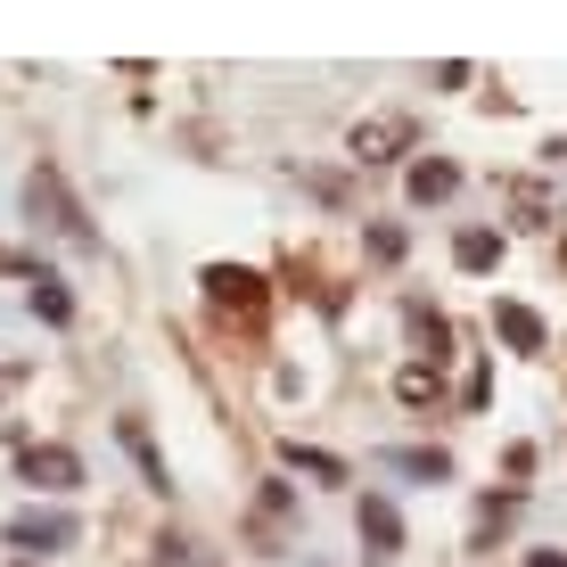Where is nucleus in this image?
I'll use <instances>...</instances> for the list:
<instances>
[{"label": "nucleus", "instance_id": "1", "mask_svg": "<svg viewBox=\"0 0 567 567\" xmlns=\"http://www.w3.org/2000/svg\"><path fill=\"white\" fill-rule=\"evenodd\" d=\"M25 214H33V223H50L66 247H100V239H91V223H83V206L66 198V173H58V165H33L25 173Z\"/></svg>", "mask_w": 567, "mask_h": 567}, {"label": "nucleus", "instance_id": "2", "mask_svg": "<svg viewBox=\"0 0 567 567\" xmlns=\"http://www.w3.org/2000/svg\"><path fill=\"white\" fill-rule=\"evenodd\" d=\"M206 297L223 305V312H247V321H256V312H264V271H247V264H214V271H206Z\"/></svg>", "mask_w": 567, "mask_h": 567}, {"label": "nucleus", "instance_id": "3", "mask_svg": "<svg viewBox=\"0 0 567 567\" xmlns=\"http://www.w3.org/2000/svg\"><path fill=\"white\" fill-rule=\"evenodd\" d=\"M412 148V115H362L354 124V156L362 165H386V156Z\"/></svg>", "mask_w": 567, "mask_h": 567}, {"label": "nucleus", "instance_id": "4", "mask_svg": "<svg viewBox=\"0 0 567 567\" xmlns=\"http://www.w3.org/2000/svg\"><path fill=\"white\" fill-rule=\"evenodd\" d=\"M354 526H362V551L370 559H395L403 551V518H395V502H386V494H362Z\"/></svg>", "mask_w": 567, "mask_h": 567}, {"label": "nucleus", "instance_id": "5", "mask_svg": "<svg viewBox=\"0 0 567 567\" xmlns=\"http://www.w3.org/2000/svg\"><path fill=\"white\" fill-rule=\"evenodd\" d=\"M9 543H17V551H66V543H74V518H66V511H17V518H9Z\"/></svg>", "mask_w": 567, "mask_h": 567}, {"label": "nucleus", "instance_id": "6", "mask_svg": "<svg viewBox=\"0 0 567 567\" xmlns=\"http://www.w3.org/2000/svg\"><path fill=\"white\" fill-rule=\"evenodd\" d=\"M25 477L42 485V494H66V485H83V461H74L66 444H33V453H25Z\"/></svg>", "mask_w": 567, "mask_h": 567}, {"label": "nucleus", "instance_id": "7", "mask_svg": "<svg viewBox=\"0 0 567 567\" xmlns=\"http://www.w3.org/2000/svg\"><path fill=\"white\" fill-rule=\"evenodd\" d=\"M494 338L518 354H543V312L535 305H494Z\"/></svg>", "mask_w": 567, "mask_h": 567}, {"label": "nucleus", "instance_id": "8", "mask_svg": "<svg viewBox=\"0 0 567 567\" xmlns=\"http://www.w3.org/2000/svg\"><path fill=\"white\" fill-rule=\"evenodd\" d=\"M453 189H461V173H453V165H444V156H420V165H412V198H420V206H436V198H453Z\"/></svg>", "mask_w": 567, "mask_h": 567}, {"label": "nucleus", "instance_id": "9", "mask_svg": "<svg viewBox=\"0 0 567 567\" xmlns=\"http://www.w3.org/2000/svg\"><path fill=\"white\" fill-rule=\"evenodd\" d=\"M453 256H461V271H494L502 264V230H461Z\"/></svg>", "mask_w": 567, "mask_h": 567}, {"label": "nucleus", "instance_id": "10", "mask_svg": "<svg viewBox=\"0 0 567 567\" xmlns=\"http://www.w3.org/2000/svg\"><path fill=\"white\" fill-rule=\"evenodd\" d=\"M25 280H33V312H42V321H74L66 280H50V271H25Z\"/></svg>", "mask_w": 567, "mask_h": 567}, {"label": "nucleus", "instance_id": "11", "mask_svg": "<svg viewBox=\"0 0 567 567\" xmlns=\"http://www.w3.org/2000/svg\"><path fill=\"white\" fill-rule=\"evenodd\" d=\"M124 444H132V461L148 468V485H156V494H173V477H165V461H156V444H148V427H141V420H124Z\"/></svg>", "mask_w": 567, "mask_h": 567}, {"label": "nucleus", "instance_id": "12", "mask_svg": "<svg viewBox=\"0 0 567 567\" xmlns=\"http://www.w3.org/2000/svg\"><path fill=\"white\" fill-rule=\"evenodd\" d=\"M412 338H420L427 354L444 362V346H453V329H444V312H427V305H412Z\"/></svg>", "mask_w": 567, "mask_h": 567}, {"label": "nucleus", "instance_id": "13", "mask_svg": "<svg viewBox=\"0 0 567 567\" xmlns=\"http://www.w3.org/2000/svg\"><path fill=\"white\" fill-rule=\"evenodd\" d=\"M395 395H403V403H436V362H412V370L395 379Z\"/></svg>", "mask_w": 567, "mask_h": 567}, {"label": "nucleus", "instance_id": "14", "mask_svg": "<svg viewBox=\"0 0 567 567\" xmlns=\"http://www.w3.org/2000/svg\"><path fill=\"white\" fill-rule=\"evenodd\" d=\"M288 468H305V477H321V485H338L346 468L329 461V453H312V444H288Z\"/></svg>", "mask_w": 567, "mask_h": 567}, {"label": "nucleus", "instance_id": "15", "mask_svg": "<svg viewBox=\"0 0 567 567\" xmlns=\"http://www.w3.org/2000/svg\"><path fill=\"white\" fill-rule=\"evenodd\" d=\"M386 461L412 468V477H453V461H444V453H386Z\"/></svg>", "mask_w": 567, "mask_h": 567}, {"label": "nucleus", "instance_id": "16", "mask_svg": "<svg viewBox=\"0 0 567 567\" xmlns=\"http://www.w3.org/2000/svg\"><path fill=\"white\" fill-rule=\"evenodd\" d=\"M370 256L395 264V256H403V230H395V223H379V230H370Z\"/></svg>", "mask_w": 567, "mask_h": 567}, {"label": "nucleus", "instance_id": "17", "mask_svg": "<svg viewBox=\"0 0 567 567\" xmlns=\"http://www.w3.org/2000/svg\"><path fill=\"white\" fill-rule=\"evenodd\" d=\"M526 567H567V551H535V559H526Z\"/></svg>", "mask_w": 567, "mask_h": 567}, {"label": "nucleus", "instance_id": "18", "mask_svg": "<svg viewBox=\"0 0 567 567\" xmlns=\"http://www.w3.org/2000/svg\"><path fill=\"white\" fill-rule=\"evenodd\" d=\"M17 567H33V559H17Z\"/></svg>", "mask_w": 567, "mask_h": 567}]
</instances>
